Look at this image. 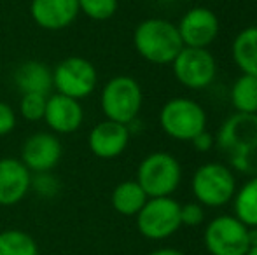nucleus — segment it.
Listing matches in <instances>:
<instances>
[{
  "label": "nucleus",
  "mask_w": 257,
  "mask_h": 255,
  "mask_svg": "<svg viewBox=\"0 0 257 255\" xmlns=\"http://www.w3.org/2000/svg\"><path fill=\"white\" fill-rule=\"evenodd\" d=\"M215 145L229 166L248 177H257V114L229 116L219 128Z\"/></svg>",
  "instance_id": "obj_1"
},
{
  "label": "nucleus",
  "mask_w": 257,
  "mask_h": 255,
  "mask_svg": "<svg viewBox=\"0 0 257 255\" xmlns=\"http://www.w3.org/2000/svg\"><path fill=\"white\" fill-rule=\"evenodd\" d=\"M133 46L140 58L153 65H172L184 44L177 25L163 18H147L133 32Z\"/></svg>",
  "instance_id": "obj_2"
},
{
  "label": "nucleus",
  "mask_w": 257,
  "mask_h": 255,
  "mask_svg": "<svg viewBox=\"0 0 257 255\" xmlns=\"http://www.w3.org/2000/svg\"><path fill=\"white\" fill-rule=\"evenodd\" d=\"M144 105V91L132 75H115L103 84L100 109L105 119L130 126L135 123Z\"/></svg>",
  "instance_id": "obj_3"
},
{
  "label": "nucleus",
  "mask_w": 257,
  "mask_h": 255,
  "mask_svg": "<svg viewBox=\"0 0 257 255\" xmlns=\"http://www.w3.org/2000/svg\"><path fill=\"white\" fill-rule=\"evenodd\" d=\"M135 180L147 197L172 196L182 182V166L175 156L156 150L140 161Z\"/></svg>",
  "instance_id": "obj_4"
},
{
  "label": "nucleus",
  "mask_w": 257,
  "mask_h": 255,
  "mask_svg": "<svg viewBox=\"0 0 257 255\" xmlns=\"http://www.w3.org/2000/svg\"><path fill=\"white\" fill-rule=\"evenodd\" d=\"M205 109L193 98L177 96L159 110V126L163 133L177 142H191L206 129Z\"/></svg>",
  "instance_id": "obj_5"
},
{
  "label": "nucleus",
  "mask_w": 257,
  "mask_h": 255,
  "mask_svg": "<svg viewBox=\"0 0 257 255\" xmlns=\"http://www.w3.org/2000/svg\"><path fill=\"white\" fill-rule=\"evenodd\" d=\"M191 189L201 206L219 208L233 201L236 178L229 166L220 163H205L194 171Z\"/></svg>",
  "instance_id": "obj_6"
},
{
  "label": "nucleus",
  "mask_w": 257,
  "mask_h": 255,
  "mask_svg": "<svg viewBox=\"0 0 257 255\" xmlns=\"http://www.w3.org/2000/svg\"><path fill=\"white\" fill-rule=\"evenodd\" d=\"M98 86L95 65L82 56H68L53 68V89L58 95L82 102Z\"/></svg>",
  "instance_id": "obj_7"
},
{
  "label": "nucleus",
  "mask_w": 257,
  "mask_h": 255,
  "mask_svg": "<svg viewBox=\"0 0 257 255\" xmlns=\"http://www.w3.org/2000/svg\"><path fill=\"white\" fill-rule=\"evenodd\" d=\"M180 203L172 196L149 197L137 213V227L147 239H166L180 229Z\"/></svg>",
  "instance_id": "obj_8"
},
{
  "label": "nucleus",
  "mask_w": 257,
  "mask_h": 255,
  "mask_svg": "<svg viewBox=\"0 0 257 255\" xmlns=\"http://www.w3.org/2000/svg\"><path fill=\"white\" fill-rule=\"evenodd\" d=\"M203 243L210 255H247L248 227L234 215H219L206 224Z\"/></svg>",
  "instance_id": "obj_9"
},
{
  "label": "nucleus",
  "mask_w": 257,
  "mask_h": 255,
  "mask_svg": "<svg viewBox=\"0 0 257 255\" xmlns=\"http://www.w3.org/2000/svg\"><path fill=\"white\" fill-rule=\"evenodd\" d=\"M172 70L177 82L191 91L208 88L217 75V63L208 49L182 48L172 62Z\"/></svg>",
  "instance_id": "obj_10"
},
{
  "label": "nucleus",
  "mask_w": 257,
  "mask_h": 255,
  "mask_svg": "<svg viewBox=\"0 0 257 255\" xmlns=\"http://www.w3.org/2000/svg\"><path fill=\"white\" fill-rule=\"evenodd\" d=\"M63 156V145L58 135L51 131H37L30 135L21 147V163L30 173H46L58 166Z\"/></svg>",
  "instance_id": "obj_11"
},
{
  "label": "nucleus",
  "mask_w": 257,
  "mask_h": 255,
  "mask_svg": "<svg viewBox=\"0 0 257 255\" xmlns=\"http://www.w3.org/2000/svg\"><path fill=\"white\" fill-rule=\"evenodd\" d=\"M177 30L182 39L184 48L208 49L220 32L217 14L208 7H193L180 18Z\"/></svg>",
  "instance_id": "obj_12"
},
{
  "label": "nucleus",
  "mask_w": 257,
  "mask_h": 255,
  "mask_svg": "<svg viewBox=\"0 0 257 255\" xmlns=\"http://www.w3.org/2000/svg\"><path fill=\"white\" fill-rule=\"evenodd\" d=\"M42 121L54 135H72L79 131L84 123V109L79 100L53 93L48 96Z\"/></svg>",
  "instance_id": "obj_13"
},
{
  "label": "nucleus",
  "mask_w": 257,
  "mask_h": 255,
  "mask_svg": "<svg viewBox=\"0 0 257 255\" xmlns=\"http://www.w3.org/2000/svg\"><path fill=\"white\" fill-rule=\"evenodd\" d=\"M130 136V126L105 119L91 128L88 135V147L98 159H115L126 150Z\"/></svg>",
  "instance_id": "obj_14"
},
{
  "label": "nucleus",
  "mask_w": 257,
  "mask_h": 255,
  "mask_svg": "<svg viewBox=\"0 0 257 255\" xmlns=\"http://www.w3.org/2000/svg\"><path fill=\"white\" fill-rule=\"evenodd\" d=\"M77 0H32L30 16L42 30L60 32L72 27L79 16Z\"/></svg>",
  "instance_id": "obj_15"
},
{
  "label": "nucleus",
  "mask_w": 257,
  "mask_h": 255,
  "mask_svg": "<svg viewBox=\"0 0 257 255\" xmlns=\"http://www.w3.org/2000/svg\"><path fill=\"white\" fill-rule=\"evenodd\" d=\"M32 189V173L21 159L0 157V206H13Z\"/></svg>",
  "instance_id": "obj_16"
},
{
  "label": "nucleus",
  "mask_w": 257,
  "mask_h": 255,
  "mask_svg": "<svg viewBox=\"0 0 257 255\" xmlns=\"http://www.w3.org/2000/svg\"><path fill=\"white\" fill-rule=\"evenodd\" d=\"M13 79L21 95L35 93V95L49 96L53 91V68L37 60L18 65Z\"/></svg>",
  "instance_id": "obj_17"
},
{
  "label": "nucleus",
  "mask_w": 257,
  "mask_h": 255,
  "mask_svg": "<svg viewBox=\"0 0 257 255\" xmlns=\"http://www.w3.org/2000/svg\"><path fill=\"white\" fill-rule=\"evenodd\" d=\"M231 55L241 74L257 77V25L238 32L231 44Z\"/></svg>",
  "instance_id": "obj_18"
},
{
  "label": "nucleus",
  "mask_w": 257,
  "mask_h": 255,
  "mask_svg": "<svg viewBox=\"0 0 257 255\" xmlns=\"http://www.w3.org/2000/svg\"><path fill=\"white\" fill-rule=\"evenodd\" d=\"M147 194L139 185L137 180H124L117 184L112 191V206L117 213L126 215V217H133L139 213L147 203Z\"/></svg>",
  "instance_id": "obj_19"
},
{
  "label": "nucleus",
  "mask_w": 257,
  "mask_h": 255,
  "mask_svg": "<svg viewBox=\"0 0 257 255\" xmlns=\"http://www.w3.org/2000/svg\"><path fill=\"white\" fill-rule=\"evenodd\" d=\"M234 217L247 227H257V177L248 180L236 189L233 197Z\"/></svg>",
  "instance_id": "obj_20"
},
{
  "label": "nucleus",
  "mask_w": 257,
  "mask_h": 255,
  "mask_svg": "<svg viewBox=\"0 0 257 255\" xmlns=\"http://www.w3.org/2000/svg\"><path fill=\"white\" fill-rule=\"evenodd\" d=\"M231 105L236 114H257V77L241 74L233 82Z\"/></svg>",
  "instance_id": "obj_21"
},
{
  "label": "nucleus",
  "mask_w": 257,
  "mask_h": 255,
  "mask_svg": "<svg viewBox=\"0 0 257 255\" xmlns=\"http://www.w3.org/2000/svg\"><path fill=\"white\" fill-rule=\"evenodd\" d=\"M0 255H39L35 239L20 229L0 232Z\"/></svg>",
  "instance_id": "obj_22"
},
{
  "label": "nucleus",
  "mask_w": 257,
  "mask_h": 255,
  "mask_svg": "<svg viewBox=\"0 0 257 255\" xmlns=\"http://www.w3.org/2000/svg\"><path fill=\"white\" fill-rule=\"evenodd\" d=\"M79 13L93 21H107L117 13L119 0H77Z\"/></svg>",
  "instance_id": "obj_23"
},
{
  "label": "nucleus",
  "mask_w": 257,
  "mask_h": 255,
  "mask_svg": "<svg viewBox=\"0 0 257 255\" xmlns=\"http://www.w3.org/2000/svg\"><path fill=\"white\" fill-rule=\"evenodd\" d=\"M46 102H48V96L46 95H35V93H27V95H21L20 100V114L25 121H30V123H39V121L44 119L46 112Z\"/></svg>",
  "instance_id": "obj_24"
},
{
  "label": "nucleus",
  "mask_w": 257,
  "mask_h": 255,
  "mask_svg": "<svg viewBox=\"0 0 257 255\" xmlns=\"http://www.w3.org/2000/svg\"><path fill=\"white\" fill-rule=\"evenodd\" d=\"M39 196L42 197H53L54 194L60 191V182L53 175V171H46V173H34L32 175V189Z\"/></svg>",
  "instance_id": "obj_25"
},
{
  "label": "nucleus",
  "mask_w": 257,
  "mask_h": 255,
  "mask_svg": "<svg viewBox=\"0 0 257 255\" xmlns=\"http://www.w3.org/2000/svg\"><path fill=\"white\" fill-rule=\"evenodd\" d=\"M205 220V206L200 203H186L180 204V224L189 225V227H196L201 225Z\"/></svg>",
  "instance_id": "obj_26"
},
{
  "label": "nucleus",
  "mask_w": 257,
  "mask_h": 255,
  "mask_svg": "<svg viewBox=\"0 0 257 255\" xmlns=\"http://www.w3.org/2000/svg\"><path fill=\"white\" fill-rule=\"evenodd\" d=\"M18 126V114L13 105L7 102H0V136H6L14 131Z\"/></svg>",
  "instance_id": "obj_27"
},
{
  "label": "nucleus",
  "mask_w": 257,
  "mask_h": 255,
  "mask_svg": "<svg viewBox=\"0 0 257 255\" xmlns=\"http://www.w3.org/2000/svg\"><path fill=\"white\" fill-rule=\"evenodd\" d=\"M191 143H193L194 150H198V152H208V150L215 145V136L205 129L200 135L194 136V138L191 140Z\"/></svg>",
  "instance_id": "obj_28"
},
{
  "label": "nucleus",
  "mask_w": 257,
  "mask_h": 255,
  "mask_svg": "<svg viewBox=\"0 0 257 255\" xmlns=\"http://www.w3.org/2000/svg\"><path fill=\"white\" fill-rule=\"evenodd\" d=\"M149 255H186V253H182L180 250H177V248H159V250L151 252Z\"/></svg>",
  "instance_id": "obj_29"
},
{
  "label": "nucleus",
  "mask_w": 257,
  "mask_h": 255,
  "mask_svg": "<svg viewBox=\"0 0 257 255\" xmlns=\"http://www.w3.org/2000/svg\"><path fill=\"white\" fill-rule=\"evenodd\" d=\"M248 245H257V227H248Z\"/></svg>",
  "instance_id": "obj_30"
},
{
  "label": "nucleus",
  "mask_w": 257,
  "mask_h": 255,
  "mask_svg": "<svg viewBox=\"0 0 257 255\" xmlns=\"http://www.w3.org/2000/svg\"><path fill=\"white\" fill-rule=\"evenodd\" d=\"M247 255H257V245L250 246V248H248V252H247Z\"/></svg>",
  "instance_id": "obj_31"
}]
</instances>
